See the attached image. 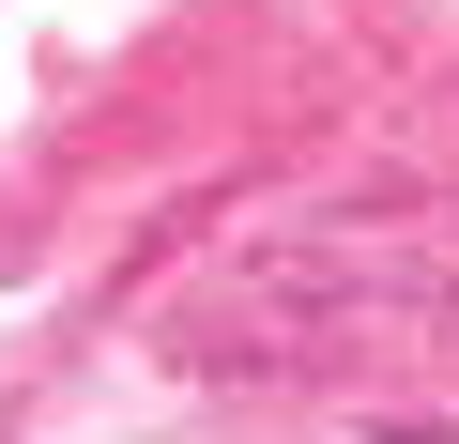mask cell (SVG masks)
I'll use <instances>...</instances> for the list:
<instances>
[{
  "label": "cell",
  "mask_w": 459,
  "mask_h": 444,
  "mask_svg": "<svg viewBox=\"0 0 459 444\" xmlns=\"http://www.w3.org/2000/svg\"><path fill=\"white\" fill-rule=\"evenodd\" d=\"M352 444H459V429H352Z\"/></svg>",
  "instance_id": "1"
}]
</instances>
